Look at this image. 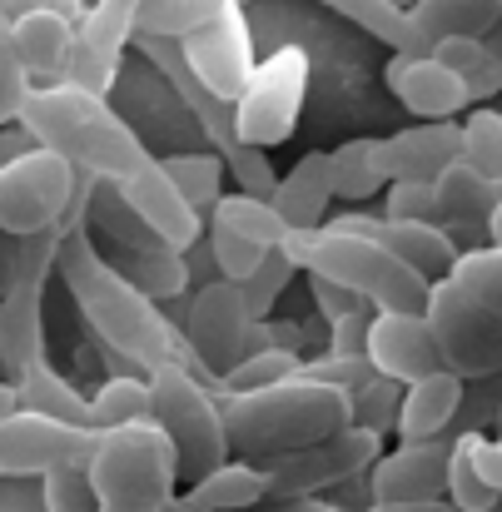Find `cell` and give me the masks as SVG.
Masks as SVG:
<instances>
[{
	"label": "cell",
	"instance_id": "30bf717a",
	"mask_svg": "<svg viewBox=\"0 0 502 512\" xmlns=\"http://www.w3.org/2000/svg\"><path fill=\"white\" fill-rule=\"evenodd\" d=\"M378 458H383V438L368 428H348L329 443L269 458L259 468L269 473V503H294V498H324L329 488L363 483L378 468Z\"/></svg>",
	"mask_w": 502,
	"mask_h": 512
},
{
	"label": "cell",
	"instance_id": "4316f807",
	"mask_svg": "<svg viewBox=\"0 0 502 512\" xmlns=\"http://www.w3.org/2000/svg\"><path fill=\"white\" fill-rule=\"evenodd\" d=\"M413 20L428 35V45H438V40H488L502 20V0H418Z\"/></svg>",
	"mask_w": 502,
	"mask_h": 512
},
{
	"label": "cell",
	"instance_id": "7402d4cb",
	"mask_svg": "<svg viewBox=\"0 0 502 512\" xmlns=\"http://www.w3.org/2000/svg\"><path fill=\"white\" fill-rule=\"evenodd\" d=\"M468 403V383L448 368L418 378L403 388V408H398V443H433L448 438V428L463 418Z\"/></svg>",
	"mask_w": 502,
	"mask_h": 512
},
{
	"label": "cell",
	"instance_id": "8d00e7d4",
	"mask_svg": "<svg viewBox=\"0 0 502 512\" xmlns=\"http://www.w3.org/2000/svg\"><path fill=\"white\" fill-rule=\"evenodd\" d=\"M463 160L478 174H488L502 189V110L478 105V110L463 120Z\"/></svg>",
	"mask_w": 502,
	"mask_h": 512
},
{
	"label": "cell",
	"instance_id": "4fadbf2b",
	"mask_svg": "<svg viewBox=\"0 0 502 512\" xmlns=\"http://www.w3.org/2000/svg\"><path fill=\"white\" fill-rule=\"evenodd\" d=\"M249 329H254V319L244 304V284H234V279H209L204 289H194L184 304V324H179V334L209 383L229 378L244 363Z\"/></svg>",
	"mask_w": 502,
	"mask_h": 512
},
{
	"label": "cell",
	"instance_id": "e0dca14e",
	"mask_svg": "<svg viewBox=\"0 0 502 512\" xmlns=\"http://www.w3.org/2000/svg\"><path fill=\"white\" fill-rule=\"evenodd\" d=\"M458 438L398 443L368 473V503H448V468Z\"/></svg>",
	"mask_w": 502,
	"mask_h": 512
},
{
	"label": "cell",
	"instance_id": "7a4b0ae2",
	"mask_svg": "<svg viewBox=\"0 0 502 512\" xmlns=\"http://www.w3.org/2000/svg\"><path fill=\"white\" fill-rule=\"evenodd\" d=\"M20 130L40 150L70 160L75 170L100 174L110 184H130L135 174L155 165V155L130 130V120L115 115L105 95H90L80 85H35L20 110Z\"/></svg>",
	"mask_w": 502,
	"mask_h": 512
},
{
	"label": "cell",
	"instance_id": "5b68a950",
	"mask_svg": "<svg viewBox=\"0 0 502 512\" xmlns=\"http://www.w3.org/2000/svg\"><path fill=\"white\" fill-rule=\"evenodd\" d=\"M85 473L100 498V512H165L179 503L184 488L179 453L155 418L100 433V448Z\"/></svg>",
	"mask_w": 502,
	"mask_h": 512
},
{
	"label": "cell",
	"instance_id": "bcb514c9",
	"mask_svg": "<svg viewBox=\"0 0 502 512\" xmlns=\"http://www.w3.org/2000/svg\"><path fill=\"white\" fill-rule=\"evenodd\" d=\"M433 60H443L448 70H458L468 85H473L478 75H488V70H493L488 40H438V45H433Z\"/></svg>",
	"mask_w": 502,
	"mask_h": 512
},
{
	"label": "cell",
	"instance_id": "ac0fdd59",
	"mask_svg": "<svg viewBox=\"0 0 502 512\" xmlns=\"http://www.w3.org/2000/svg\"><path fill=\"white\" fill-rule=\"evenodd\" d=\"M383 85L418 125L458 120L473 105V85L433 55H393L383 65Z\"/></svg>",
	"mask_w": 502,
	"mask_h": 512
},
{
	"label": "cell",
	"instance_id": "9c48e42d",
	"mask_svg": "<svg viewBox=\"0 0 502 512\" xmlns=\"http://www.w3.org/2000/svg\"><path fill=\"white\" fill-rule=\"evenodd\" d=\"M75 165L30 145L0 165V234L5 239H35L50 234L75 194Z\"/></svg>",
	"mask_w": 502,
	"mask_h": 512
},
{
	"label": "cell",
	"instance_id": "ba28073f",
	"mask_svg": "<svg viewBox=\"0 0 502 512\" xmlns=\"http://www.w3.org/2000/svg\"><path fill=\"white\" fill-rule=\"evenodd\" d=\"M304 95H309V50L304 45H279L274 55L259 60L249 90L234 105L239 120V140L249 150H274L299 130L304 115Z\"/></svg>",
	"mask_w": 502,
	"mask_h": 512
},
{
	"label": "cell",
	"instance_id": "9f6ffc18",
	"mask_svg": "<svg viewBox=\"0 0 502 512\" xmlns=\"http://www.w3.org/2000/svg\"><path fill=\"white\" fill-rule=\"evenodd\" d=\"M393 5H403V10H408V15H413V5H418V0H393Z\"/></svg>",
	"mask_w": 502,
	"mask_h": 512
},
{
	"label": "cell",
	"instance_id": "ee69618b",
	"mask_svg": "<svg viewBox=\"0 0 502 512\" xmlns=\"http://www.w3.org/2000/svg\"><path fill=\"white\" fill-rule=\"evenodd\" d=\"M383 214H388V219L438 224V229H443V209H438V189H433V184H388V194H383Z\"/></svg>",
	"mask_w": 502,
	"mask_h": 512
},
{
	"label": "cell",
	"instance_id": "7dc6e473",
	"mask_svg": "<svg viewBox=\"0 0 502 512\" xmlns=\"http://www.w3.org/2000/svg\"><path fill=\"white\" fill-rule=\"evenodd\" d=\"M368 324H373V319L329 324V353H368Z\"/></svg>",
	"mask_w": 502,
	"mask_h": 512
},
{
	"label": "cell",
	"instance_id": "7c38bea8",
	"mask_svg": "<svg viewBox=\"0 0 502 512\" xmlns=\"http://www.w3.org/2000/svg\"><path fill=\"white\" fill-rule=\"evenodd\" d=\"M100 448L95 428H75L45 413H15L0 423V483H45L65 468H90Z\"/></svg>",
	"mask_w": 502,
	"mask_h": 512
},
{
	"label": "cell",
	"instance_id": "2e32d148",
	"mask_svg": "<svg viewBox=\"0 0 502 512\" xmlns=\"http://www.w3.org/2000/svg\"><path fill=\"white\" fill-rule=\"evenodd\" d=\"M334 229H348V234H363L373 244H383L388 254H398L408 269H418L428 284H443L453 279L463 249L453 244L448 229L438 224H408V219H388V214H363V209H348V214H334L329 219Z\"/></svg>",
	"mask_w": 502,
	"mask_h": 512
},
{
	"label": "cell",
	"instance_id": "91938a15",
	"mask_svg": "<svg viewBox=\"0 0 502 512\" xmlns=\"http://www.w3.org/2000/svg\"><path fill=\"white\" fill-rule=\"evenodd\" d=\"M239 5H244V0H239Z\"/></svg>",
	"mask_w": 502,
	"mask_h": 512
},
{
	"label": "cell",
	"instance_id": "3957f363",
	"mask_svg": "<svg viewBox=\"0 0 502 512\" xmlns=\"http://www.w3.org/2000/svg\"><path fill=\"white\" fill-rule=\"evenodd\" d=\"M224 428H229V448L244 463H269L314 443H329L338 433L353 428V398L319 383V378H289L259 393H234L224 398Z\"/></svg>",
	"mask_w": 502,
	"mask_h": 512
},
{
	"label": "cell",
	"instance_id": "ab89813d",
	"mask_svg": "<svg viewBox=\"0 0 502 512\" xmlns=\"http://www.w3.org/2000/svg\"><path fill=\"white\" fill-rule=\"evenodd\" d=\"M209 254H214V274H219V279L249 284L269 249H259V244H249V239H239V234H229V229H219V224H209Z\"/></svg>",
	"mask_w": 502,
	"mask_h": 512
},
{
	"label": "cell",
	"instance_id": "f5cc1de1",
	"mask_svg": "<svg viewBox=\"0 0 502 512\" xmlns=\"http://www.w3.org/2000/svg\"><path fill=\"white\" fill-rule=\"evenodd\" d=\"M50 0H0V20H20V15H35L45 10Z\"/></svg>",
	"mask_w": 502,
	"mask_h": 512
},
{
	"label": "cell",
	"instance_id": "277c9868",
	"mask_svg": "<svg viewBox=\"0 0 502 512\" xmlns=\"http://www.w3.org/2000/svg\"><path fill=\"white\" fill-rule=\"evenodd\" d=\"M309 279H329L338 289H353L363 294L378 314H423L428 309V279L418 269H408L398 254H388L383 244L363 239V234H348V229H304V234H289L279 244Z\"/></svg>",
	"mask_w": 502,
	"mask_h": 512
},
{
	"label": "cell",
	"instance_id": "f1b7e54d",
	"mask_svg": "<svg viewBox=\"0 0 502 512\" xmlns=\"http://www.w3.org/2000/svg\"><path fill=\"white\" fill-rule=\"evenodd\" d=\"M155 418V388H150V373H110L95 398H90V428L95 433H110V428H125V423H145Z\"/></svg>",
	"mask_w": 502,
	"mask_h": 512
},
{
	"label": "cell",
	"instance_id": "4dcf8cb0",
	"mask_svg": "<svg viewBox=\"0 0 502 512\" xmlns=\"http://www.w3.org/2000/svg\"><path fill=\"white\" fill-rule=\"evenodd\" d=\"M229 5H234V0H145V5H140V35L184 45L189 35L209 30Z\"/></svg>",
	"mask_w": 502,
	"mask_h": 512
},
{
	"label": "cell",
	"instance_id": "9a60e30c",
	"mask_svg": "<svg viewBox=\"0 0 502 512\" xmlns=\"http://www.w3.org/2000/svg\"><path fill=\"white\" fill-rule=\"evenodd\" d=\"M179 50H184V65L194 70V80L204 90H214L219 100H229V105H239V95L249 90V80L259 70V60H254V30H249V15H244L239 0L209 30L189 35Z\"/></svg>",
	"mask_w": 502,
	"mask_h": 512
},
{
	"label": "cell",
	"instance_id": "52a82bcc",
	"mask_svg": "<svg viewBox=\"0 0 502 512\" xmlns=\"http://www.w3.org/2000/svg\"><path fill=\"white\" fill-rule=\"evenodd\" d=\"M60 269V234L20 239V264L10 274V289L0 294V378L20 383L30 368H40L45 353V289Z\"/></svg>",
	"mask_w": 502,
	"mask_h": 512
},
{
	"label": "cell",
	"instance_id": "f907efd6",
	"mask_svg": "<svg viewBox=\"0 0 502 512\" xmlns=\"http://www.w3.org/2000/svg\"><path fill=\"white\" fill-rule=\"evenodd\" d=\"M90 5H95V0H50L45 10H55L60 20H70V25H80V20L90 15Z\"/></svg>",
	"mask_w": 502,
	"mask_h": 512
},
{
	"label": "cell",
	"instance_id": "ffe728a7",
	"mask_svg": "<svg viewBox=\"0 0 502 512\" xmlns=\"http://www.w3.org/2000/svg\"><path fill=\"white\" fill-rule=\"evenodd\" d=\"M463 160V120L408 125L378 140V165L388 184H438V174Z\"/></svg>",
	"mask_w": 502,
	"mask_h": 512
},
{
	"label": "cell",
	"instance_id": "681fc988",
	"mask_svg": "<svg viewBox=\"0 0 502 512\" xmlns=\"http://www.w3.org/2000/svg\"><path fill=\"white\" fill-rule=\"evenodd\" d=\"M259 512H343L329 498H294V503H264Z\"/></svg>",
	"mask_w": 502,
	"mask_h": 512
},
{
	"label": "cell",
	"instance_id": "11a10c76",
	"mask_svg": "<svg viewBox=\"0 0 502 512\" xmlns=\"http://www.w3.org/2000/svg\"><path fill=\"white\" fill-rule=\"evenodd\" d=\"M488 244H502V204L493 209V219H488Z\"/></svg>",
	"mask_w": 502,
	"mask_h": 512
},
{
	"label": "cell",
	"instance_id": "f6af8a7d",
	"mask_svg": "<svg viewBox=\"0 0 502 512\" xmlns=\"http://www.w3.org/2000/svg\"><path fill=\"white\" fill-rule=\"evenodd\" d=\"M309 294H314V309H319L329 324H343V319H373V314H378L363 294L338 289V284H329V279H309Z\"/></svg>",
	"mask_w": 502,
	"mask_h": 512
},
{
	"label": "cell",
	"instance_id": "db71d44e",
	"mask_svg": "<svg viewBox=\"0 0 502 512\" xmlns=\"http://www.w3.org/2000/svg\"><path fill=\"white\" fill-rule=\"evenodd\" d=\"M15 413H20V388L0 378V423H10Z\"/></svg>",
	"mask_w": 502,
	"mask_h": 512
},
{
	"label": "cell",
	"instance_id": "d6a6232c",
	"mask_svg": "<svg viewBox=\"0 0 502 512\" xmlns=\"http://www.w3.org/2000/svg\"><path fill=\"white\" fill-rule=\"evenodd\" d=\"M448 503H453V512H493L502 503L498 493H493V483L483 478V468H478V428L458 433V443H453Z\"/></svg>",
	"mask_w": 502,
	"mask_h": 512
},
{
	"label": "cell",
	"instance_id": "6f0895ef",
	"mask_svg": "<svg viewBox=\"0 0 502 512\" xmlns=\"http://www.w3.org/2000/svg\"><path fill=\"white\" fill-rule=\"evenodd\" d=\"M165 512H194V508H184V503H174V508H165Z\"/></svg>",
	"mask_w": 502,
	"mask_h": 512
},
{
	"label": "cell",
	"instance_id": "c3c4849f",
	"mask_svg": "<svg viewBox=\"0 0 502 512\" xmlns=\"http://www.w3.org/2000/svg\"><path fill=\"white\" fill-rule=\"evenodd\" d=\"M488 55H493V70L473 80V100H483V95H493V90H502V20H498V30L488 35Z\"/></svg>",
	"mask_w": 502,
	"mask_h": 512
},
{
	"label": "cell",
	"instance_id": "d4e9b609",
	"mask_svg": "<svg viewBox=\"0 0 502 512\" xmlns=\"http://www.w3.org/2000/svg\"><path fill=\"white\" fill-rule=\"evenodd\" d=\"M179 503L194 512H259L269 503V473H264L259 463L234 458V463H224L219 473H209L204 483L184 488Z\"/></svg>",
	"mask_w": 502,
	"mask_h": 512
},
{
	"label": "cell",
	"instance_id": "5bb4252c",
	"mask_svg": "<svg viewBox=\"0 0 502 512\" xmlns=\"http://www.w3.org/2000/svg\"><path fill=\"white\" fill-rule=\"evenodd\" d=\"M140 5L145 0H95L90 15L75 25V60L65 85H80L90 95H110L125 65V50L140 35Z\"/></svg>",
	"mask_w": 502,
	"mask_h": 512
},
{
	"label": "cell",
	"instance_id": "d6986e66",
	"mask_svg": "<svg viewBox=\"0 0 502 512\" xmlns=\"http://www.w3.org/2000/svg\"><path fill=\"white\" fill-rule=\"evenodd\" d=\"M120 194H125V204L140 214V224L165 244L174 254H189V249H199L204 244V234H209V219L169 184V174L160 170V160L150 165L145 174H135L130 184H120Z\"/></svg>",
	"mask_w": 502,
	"mask_h": 512
},
{
	"label": "cell",
	"instance_id": "f546056e",
	"mask_svg": "<svg viewBox=\"0 0 502 512\" xmlns=\"http://www.w3.org/2000/svg\"><path fill=\"white\" fill-rule=\"evenodd\" d=\"M209 224H219V229H229V234H239V239H249V244H259V249H279L294 229L284 224V214L274 209V199H254V194H244V189H234V194H224L214 209H209Z\"/></svg>",
	"mask_w": 502,
	"mask_h": 512
},
{
	"label": "cell",
	"instance_id": "44dd1931",
	"mask_svg": "<svg viewBox=\"0 0 502 512\" xmlns=\"http://www.w3.org/2000/svg\"><path fill=\"white\" fill-rule=\"evenodd\" d=\"M368 358L378 368V378L393 383H418L428 373H438V343L423 314H373L368 324Z\"/></svg>",
	"mask_w": 502,
	"mask_h": 512
},
{
	"label": "cell",
	"instance_id": "8fae6325",
	"mask_svg": "<svg viewBox=\"0 0 502 512\" xmlns=\"http://www.w3.org/2000/svg\"><path fill=\"white\" fill-rule=\"evenodd\" d=\"M433 343H438V363L448 373H458L463 383L478 378H502V319L478 309L453 279L428 289V309H423Z\"/></svg>",
	"mask_w": 502,
	"mask_h": 512
},
{
	"label": "cell",
	"instance_id": "60d3db41",
	"mask_svg": "<svg viewBox=\"0 0 502 512\" xmlns=\"http://www.w3.org/2000/svg\"><path fill=\"white\" fill-rule=\"evenodd\" d=\"M30 75L15 55V40H10V20H0V130L5 125H20V110L30 100Z\"/></svg>",
	"mask_w": 502,
	"mask_h": 512
},
{
	"label": "cell",
	"instance_id": "1f68e13d",
	"mask_svg": "<svg viewBox=\"0 0 502 512\" xmlns=\"http://www.w3.org/2000/svg\"><path fill=\"white\" fill-rule=\"evenodd\" d=\"M373 194H388V174L378 165V140H343L334 150V199L363 204Z\"/></svg>",
	"mask_w": 502,
	"mask_h": 512
},
{
	"label": "cell",
	"instance_id": "8992f818",
	"mask_svg": "<svg viewBox=\"0 0 502 512\" xmlns=\"http://www.w3.org/2000/svg\"><path fill=\"white\" fill-rule=\"evenodd\" d=\"M150 388H155V423L165 428L179 453L184 488L234 463L229 428H224V398L214 393L209 378H199L189 363H165L150 373Z\"/></svg>",
	"mask_w": 502,
	"mask_h": 512
},
{
	"label": "cell",
	"instance_id": "d590c367",
	"mask_svg": "<svg viewBox=\"0 0 502 512\" xmlns=\"http://www.w3.org/2000/svg\"><path fill=\"white\" fill-rule=\"evenodd\" d=\"M304 373V358L299 353H254V358H244L229 378H219L214 383V393L219 398H234V393H259V388H274V383H289V378H299Z\"/></svg>",
	"mask_w": 502,
	"mask_h": 512
},
{
	"label": "cell",
	"instance_id": "83f0119b",
	"mask_svg": "<svg viewBox=\"0 0 502 512\" xmlns=\"http://www.w3.org/2000/svg\"><path fill=\"white\" fill-rule=\"evenodd\" d=\"M20 413H45V418H60V423H75V428H90V398L45 358L40 368H30L20 383Z\"/></svg>",
	"mask_w": 502,
	"mask_h": 512
},
{
	"label": "cell",
	"instance_id": "74e56055",
	"mask_svg": "<svg viewBox=\"0 0 502 512\" xmlns=\"http://www.w3.org/2000/svg\"><path fill=\"white\" fill-rule=\"evenodd\" d=\"M348 398H353V428H368V433H378V438L398 433L403 383H393V378H373V383H363V388L348 393Z\"/></svg>",
	"mask_w": 502,
	"mask_h": 512
},
{
	"label": "cell",
	"instance_id": "cb8c5ba5",
	"mask_svg": "<svg viewBox=\"0 0 502 512\" xmlns=\"http://www.w3.org/2000/svg\"><path fill=\"white\" fill-rule=\"evenodd\" d=\"M329 204H334V150H309L294 170L279 174L274 209L284 214V224L294 234L324 229L329 224Z\"/></svg>",
	"mask_w": 502,
	"mask_h": 512
},
{
	"label": "cell",
	"instance_id": "603a6c76",
	"mask_svg": "<svg viewBox=\"0 0 502 512\" xmlns=\"http://www.w3.org/2000/svg\"><path fill=\"white\" fill-rule=\"evenodd\" d=\"M10 40H15V55H20L30 85H65L70 60H75V25L70 20H60L55 10H35V15L10 20Z\"/></svg>",
	"mask_w": 502,
	"mask_h": 512
},
{
	"label": "cell",
	"instance_id": "836d02e7",
	"mask_svg": "<svg viewBox=\"0 0 502 512\" xmlns=\"http://www.w3.org/2000/svg\"><path fill=\"white\" fill-rule=\"evenodd\" d=\"M160 170L169 174V184H174L204 219H209V209L224 199V170H229V165H224L214 150H204V155H165Z\"/></svg>",
	"mask_w": 502,
	"mask_h": 512
},
{
	"label": "cell",
	"instance_id": "680465c9",
	"mask_svg": "<svg viewBox=\"0 0 502 512\" xmlns=\"http://www.w3.org/2000/svg\"><path fill=\"white\" fill-rule=\"evenodd\" d=\"M498 413H502V408H498ZM498 443H502V428H498Z\"/></svg>",
	"mask_w": 502,
	"mask_h": 512
},
{
	"label": "cell",
	"instance_id": "816d5d0a",
	"mask_svg": "<svg viewBox=\"0 0 502 512\" xmlns=\"http://www.w3.org/2000/svg\"><path fill=\"white\" fill-rule=\"evenodd\" d=\"M363 512H453V503H368Z\"/></svg>",
	"mask_w": 502,
	"mask_h": 512
},
{
	"label": "cell",
	"instance_id": "f35d334b",
	"mask_svg": "<svg viewBox=\"0 0 502 512\" xmlns=\"http://www.w3.org/2000/svg\"><path fill=\"white\" fill-rule=\"evenodd\" d=\"M294 274H299V264H294L284 249H269V254H264V264H259L254 279L244 284V304H249V319H254V324H264V319L274 314V304H279V294L289 289Z\"/></svg>",
	"mask_w": 502,
	"mask_h": 512
},
{
	"label": "cell",
	"instance_id": "e575fe53",
	"mask_svg": "<svg viewBox=\"0 0 502 512\" xmlns=\"http://www.w3.org/2000/svg\"><path fill=\"white\" fill-rule=\"evenodd\" d=\"M453 284L488 314L502 319V244H483V249H463Z\"/></svg>",
	"mask_w": 502,
	"mask_h": 512
},
{
	"label": "cell",
	"instance_id": "94428289",
	"mask_svg": "<svg viewBox=\"0 0 502 512\" xmlns=\"http://www.w3.org/2000/svg\"><path fill=\"white\" fill-rule=\"evenodd\" d=\"M0 165H5V160H0Z\"/></svg>",
	"mask_w": 502,
	"mask_h": 512
},
{
	"label": "cell",
	"instance_id": "7bdbcfd3",
	"mask_svg": "<svg viewBox=\"0 0 502 512\" xmlns=\"http://www.w3.org/2000/svg\"><path fill=\"white\" fill-rule=\"evenodd\" d=\"M40 503H45V512H100V498H95L85 468L50 473V478L40 483Z\"/></svg>",
	"mask_w": 502,
	"mask_h": 512
},
{
	"label": "cell",
	"instance_id": "b9f144b4",
	"mask_svg": "<svg viewBox=\"0 0 502 512\" xmlns=\"http://www.w3.org/2000/svg\"><path fill=\"white\" fill-rule=\"evenodd\" d=\"M304 378H319V383H334L343 393H358L363 383H373L378 378V368H373V358L368 353H314V358H304Z\"/></svg>",
	"mask_w": 502,
	"mask_h": 512
},
{
	"label": "cell",
	"instance_id": "484cf974",
	"mask_svg": "<svg viewBox=\"0 0 502 512\" xmlns=\"http://www.w3.org/2000/svg\"><path fill=\"white\" fill-rule=\"evenodd\" d=\"M319 5H329L343 20H353L358 30H368L373 40H383L393 55H433V45L418 30V20L403 5H393V0H319Z\"/></svg>",
	"mask_w": 502,
	"mask_h": 512
},
{
	"label": "cell",
	"instance_id": "6da1fadb",
	"mask_svg": "<svg viewBox=\"0 0 502 512\" xmlns=\"http://www.w3.org/2000/svg\"><path fill=\"white\" fill-rule=\"evenodd\" d=\"M55 279H60L65 294L75 299L85 329L105 343L115 358L135 363L140 373H155V368H165V363H189V368L199 373V363H194L189 343L179 334V324L169 319L145 289H135V284L105 259V249L95 244L90 229L75 234V239H60V269H55ZM199 378H204V373H199Z\"/></svg>",
	"mask_w": 502,
	"mask_h": 512
}]
</instances>
